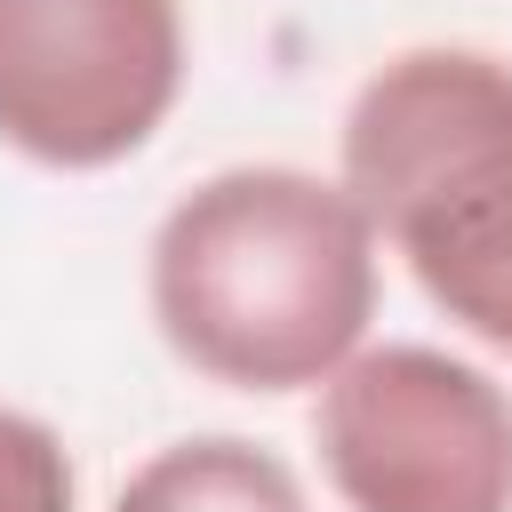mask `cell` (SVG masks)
Returning a JSON list of instances; mask_svg holds the SVG:
<instances>
[{
  "instance_id": "6da1fadb",
  "label": "cell",
  "mask_w": 512,
  "mask_h": 512,
  "mask_svg": "<svg viewBox=\"0 0 512 512\" xmlns=\"http://www.w3.org/2000/svg\"><path fill=\"white\" fill-rule=\"evenodd\" d=\"M376 288L360 200L280 160L200 176L144 256L160 344L224 392H320L368 344Z\"/></svg>"
},
{
  "instance_id": "7a4b0ae2",
  "label": "cell",
  "mask_w": 512,
  "mask_h": 512,
  "mask_svg": "<svg viewBox=\"0 0 512 512\" xmlns=\"http://www.w3.org/2000/svg\"><path fill=\"white\" fill-rule=\"evenodd\" d=\"M336 184L376 248L472 344L512 352V64L488 48L384 56L336 128Z\"/></svg>"
},
{
  "instance_id": "3957f363",
  "label": "cell",
  "mask_w": 512,
  "mask_h": 512,
  "mask_svg": "<svg viewBox=\"0 0 512 512\" xmlns=\"http://www.w3.org/2000/svg\"><path fill=\"white\" fill-rule=\"evenodd\" d=\"M312 448L344 512H512V392L440 344H360Z\"/></svg>"
},
{
  "instance_id": "277c9868",
  "label": "cell",
  "mask_w": 512,
  "mask_h": 512,
  "mask_svg": "<svg viewBox=\"0 0 512 512\" xmlns=\"http://www.w3.org/2000/svg\"><path fill=\"white\" fill-rule=\"evenodd\" d=\"M176 0H0V144L96 176L136 160L184 96Z\"/></svg>"
},
{
  "instance_id": "5b68a950",
  "label": "cell",
  "mask_w": 512,
  "mask_h": 512,
  "mask_svg": "<svg viewBox=\"0 0 512 512\" xmlns=\"http://www.w3.org/2000/svg\"><path fill=\"white\" fill-rule=\"evenodd\" d=\"M104 512H312L288 456L240 440V432H192L152 448Z\"/></svg>"
},
{
  "instance_id": "8992f818",
  "label": "cell",
  "mask_w": 512,
  "mask_h": 512,
  "mask_svg": "<svg viewBox=\"0 0 512 512\" xmlns=\"http://www.w3.org/2000/svg\"><path fill=\"white\" fill-rule=\"evenodd\" d=\"M0 512H80V472L32 408L0 400Z\"/></svg>"
}]
</instances>
